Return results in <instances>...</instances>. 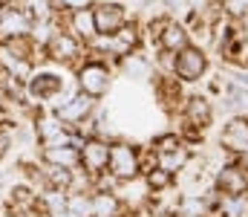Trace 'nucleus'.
<instances>
[{"label": "nucleus", "mask_w": 248, "mask_h": 217, "mask_svg": "<svg viewBox=\"0 0 248 217\" xmlns=\"http://www.w3.org/2000/svg\"><path fill=\"white\" fill-rule=\"evenodd\" d=\"M110 168H113V174L116 177H136V171H139V159H136V153H133V148H127V145H113L110 148Z\"/></svg>", "instance_id": "f257e3e1"}, {"label": "nucleus", "mask_w": 248, "mask_h": 217, "mask_svg": "<svg viewBox=\"0 0 248 217\" xmlns=\"http://www.w3.org/2000/svg\"><path fill=\"white\" fill-rule=\"evenodd\" d=\"M81 90L87 93V96H104L107 93V70L101 67V64H87L84 70H81Z\"/></svg>", "instance_id": "f03ea898"}, {"label": "nucleus", "mask_w": 248, "mask_h": 217, "mask_svg": "<svg viewBox=\"0 0 248 217\" xmlns=\"http://www.w3.org/2000/svg\"><path fill=\"white\" fill-rule=\"evenodd\" d=\"M95 29L98 32H119L124 23V9L122 6H116V3H104V6H98L95 12Z\"/></svg>", "instance_id": "7ed1b4c3"}, {"label": "nucleus", "mask_w": 248, "mask_h": 217, "mask_svg": "<svg viewBox=\"0 0 248 217\" xmlns=\"http://www.w3.org/2000/svg\"><path fill=\"white\" fill-rule=\"evenodd\" d=\"M202 70H205V55H202L199 50L185 47L182 55H179V61H176V72H179L185 81H193V78H199Z\"/></svg>", "instance_id": "20e7f679"}, {"label": "nucleus", "mask_w": 248, "mask_h": 217, "mask_svg": "<svg viewBox=\"0 0 248 217\" xmlns=\"http://www.w3.org/2000/svg\"><path fill=\"white\" fill-rule=\"evenodd\" d=\"M222 145L231 150H248V122L246 119H234L225 134H222Z\"/></svg>", "instance_id": "39448f33"}, {"label": "nucleus", "mask_w": 248, "mask_h": 217, "mask_svg": "<svg viewBox=\"0 0 248 217\" xmlns=\"http://www.w3.org/2000/svg\"><path fill=\"white\" fill-rule=\"evenodd\" d=\"M107 159H110V148L104 142L84 145V165H87L90 171H101V168L107 165Z\"/></svg>", "instance_id": "423d86ee"}, {"label": "nucleus", "mask_w": 248, "mask_h": 217, "mask_svg": "<svg viewBox=\"0 0 248 217\" xmlns=\"http://www.w3.org/2000/svg\"><path fill=\"white\" fill-rule=\"evenodd\" d=\"M219 188H222L225 194H231V197H240V194L246 191V174H243L240 168H225V171L219 174Z\"/></svg>", "instance_id": "0eeeda50"}, {"label": "nucleus", "mask_w": 248, "mask_h": 217, "mask_svg": "<svg viewBox=\"0 0 248 217\" xmlns=\"http://www.w3.org/2000/svg\"><path fill=\"white\" fill-rule=\"evenodd\" d=\"M49 55H52L55 61H69V58L78 55V44H75L69 35H55V38L49 41Z\"/></svg>", "instance_id": "6e6552de"}, {"label": "nucleus", "mask_w": 248, "mask_h": 217, "mask_svg": "<svg viewBox=\"0 0 248 217\" xmlns=\"http://www.w3.org/2000/svg\"><path fill=\"white\" fill-rule=\"evenodd\" d=\"M63 81L58 75H49V72H44V75H38L35 81H32V96H38V99H49V96H55V93H61Z\"/></svg>", "instance_id": "1a4fd4ad"}, {"label": "nucleus", "mask_w": 248, "mask_h": 217, "mask_svg": "<svg viewBox=\"0 0 248 217\" xmlns=\"http://www.w3.org/2000/svg\"><path fill=\"white\" fill-rule=\"evenodd\" d=\"M52 165H61V168H72L75 162H78V153L69 148V145H52V148H46V153H44Z\"/></svg>", "instance_id": "9d476101"}, {"label": "nucleus", "mask_w": 248, "mask_h": 217, "mask_svg": "<svg viewBox=\"0 0 248 217\" xmlns=\"http://www.w3.org/2000/svg\"><path fill=\"white\" fill-rule=\"evenodd\" d=\"M90 107H93V101H90L87 96H78V99H72L69 104H63L61 110H58V116H61V119H84V116L90 113Z\"/></svg>", "instance_id": "9b49d317"}, {"label": "nucleus", "mask_w": 248, "mask_h": 217, "mask_svg": "<svg viewBox=\"0 0 248 217\" xmlns=\"http://www.w3.org/2000/svg\"><path fill=\"white\" fill-rule=\"evenodd\" d=\"M26 26H29V23H26V17H23L20 12H9V15L0 20V29H3L6 35H15V38H20V35L26 32Z\"/></svg>", "instance_id": "f8f14e48"}, {"label": "nucleus", "mask_w": 248, "mask_h": 217, "mask_svg": "<svg viewBox=\"0 0 248 217\" xmlns=\"http://www.w3.org/2000/svg\"><path fill=\"white\" fill-rule=\"evenodd\" d=\"M187 116H190L193 125H208V122H211V107H208V101H205V99H190V101H187Z\"/></svg>", "instance_id": "ddd939ff"}, {"label": "nucleus", "mask_w": 248, "mask_h": 217, "mask_svg": "<svg viewBox=\"0 0 248 217\" xmlns=\"http://www.w3.org/2000/svg\"><path fill=\"white\" fill-rule=\"evenodd\" d=\"M75 29L84 35V38H93L98 29H95V15L90 12V9H81L78 15H75Z\"/></svg>", "instance_id": "4468645a"}, {"label": "nucleus", "mask_w": 248, "mask_h": 217, "mask_svg": "<svg viewBox=\"0 0 248 217\" xmlns=\"http://www.w3.org/2000/svg\"><path fill=\"white\" fill-rule=\"evenodd\" d=\"M162 44H165L168 50H182V47L187 44V38H185V32H182L179 26H168L165 35H162Z\"/></svg>", "instance_id": "2eb2a0df"}, {"label": "nucleus", "mask_w": 248, "mask_h": 217, "mask_svg": "<svg viewBox=\"0 0 248 217\" xmlns=\"http://www.w3.org/2000/svg\"><path fill=\"white\" fill-rule=\"evenodd\" d=\"M113 212H116V200H113L110 194H98L95 203H93V215L95 217H110Z\"/></svg>", "instance_id": "dca6fc26"}, {"label": "nucleus", "mask_w": 248, "mask_h": 217, "mask_svg": "<svg viewBox=\"0 0 248 217\" xmlns=\"http://www.w3.org/2000/svg\"><path fill=\"white\" fill-rule=\"evenodd\" d=\"M182 162H185V153H182V150H176V153H168V150H165V156H162L165 171H176Z\"/></svg>", "instance_id": "f3484780"}, {"label": "nucleus", "mask_w": 248, "mask_h": 217, "mask_svg": "<svg viewBox=\"0 0 248 217\" xmlns=\"http://www.w3.org/2000/svg\"><path fill=\"white\" fill-rule=\"evenodd\" d=\"M69 206H72V212H75L78 217H81V215H90V212H93V203H90V200H84V197H75Z\"/></svg>", "instance_id": "a211bd4d"}, {"label": "nucleus", "mask_w": 248, "mask_h": 217, "mask_svg": "<svg viewBox=\"0 0 248 217\" xmlns=\"http://www.w3.org/2000/svg\"><path fill=\"white\" fill-rule=\"evenodd\" d=\"M49 174H52V183H55V185H69V171H66V168L55 165Z\"/></svg>", "instance_id": "6ab92c4d"}, {"label": "nucleus", "mask_w": 248, "mask_h": 217, "mask_svg": "<svg viewBox=\"0 0 248 217\" xmlns=\"http://www.w3.org/2000/svg\"><path fill=\"white\" fill-rule=\"evenodd\" d=\"M29 3V12H32V17H46V0H26Z\"/></svg>", "instance_id": "aec40b11"}, {"label": "nucleus", "mask_w": 248, "mask_h": 217, "mask_svg": "<svg viewBox=\"0 0 248 217\" xmlns=\"http://www.w3.org/2000/svg\"><path fill=\"white\" fill-rule=\"evenodd\" d=\"M44 136H49V139H63L61 125H55V122H44Z\"/></svg>", "instance_id": "412c9836"}, {"label": "nucleus", "mask_w": 248, "mask_h": 217, "mask_svg": "<svg viewBox=\"0 0 248 217\" xmlns=\"http://www.w3.org/2000/svg\"><path fill=\"white\" fill-rule=\"evenodd\" d=\"M228 12H231V15H246L248 0H228Z\"/></svg>", "instance_id": "4be33fe9"}, {"label": "nucleus", "mask_w": 248, "mask_h": 217, "mask_svg": "<svg viewBox=\"0 0 248 217\" xmlns=\"http://www.w3.org/2000/svg\"><path fill=\"white\" fill-rule=\"evenodd\" d=\"M228 215H231V217H240V215H246V200H237V203H228Z\"/></svg>", "instance_id": "5701e85b"}, {"label": "nucleus", "mask_w": 248, "mask_h": 217, "mask_svg": "<svg viewBox=\"0 0 248 217\" xmlns=\"http://www.w3.org/2000/svg\"><path fill=\"white\" fill-rule=\"evenodd\" d=\"M165 183H168V177H165V174H153V177H150V185H153V188H162Z\"/></svg>", "instance_id": "b1692460"}, {"label": "nucleus", "mask_w": 248, "mask_h": 217, "mask_svg": "<svg viewBox=\"0 0 248 217\" xmlns=\"http://www.w3.org/2000/svg\"><path fill=\"white\" fill-rule=\"evenodd\" d=\"M6 148H9V136L0 134V153H6Z\"/></svg>", "instance_id": "393cba45"}, {"label": "nucleus", "mask_w": 248, "mask_h": 217, "mask_svg": "<svg viewBox=\"0 0 248 217\" xmlns=\"http://www.w3.org/2000/svg\"><path fill=\"white\" fill-rule=\"evenodd\" d=\"M52 217H78V215H75V212H55Z\"/></svg>", "instance_id": "a878e982"}, {"label": "nucleus", "mask_w": 248, "mask_h": 217, "mask_svg": "<svg viewBox=\"0 0 248 217\" xmlns=\"http://www.w3.org/2000/svg\"><path fill=\"white\" fill-rule=\"evenodd\" d=\"M63 3H69V6H81V9H84V3H87V0H63Z\"/></svg>", "instance_id": "bb28decb"}]
</instances>
